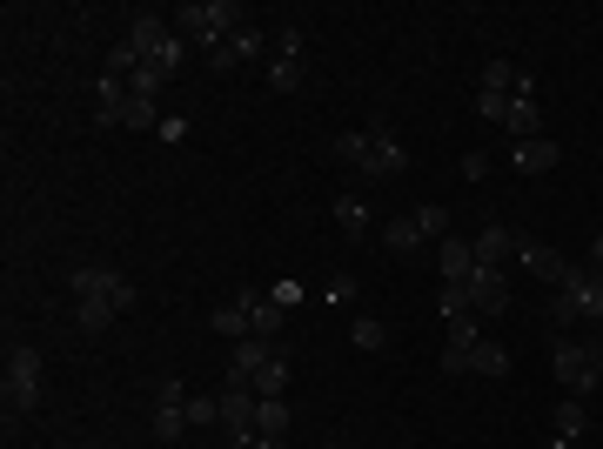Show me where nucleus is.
Wrapping results in <instances>:
<instances>
[{
  "label": "nucleus",
  "mask_w": 603,
  "mask_h": 449,
  "mask_svg": "<svg viewBox=\"0 0 603 449\" xmlns=\"http://www.w3.org/2000/svg\"><path fill=\"white\" fill-rule=\"evenodd\" d=\"M362 148H369V128H349V135H335V161H349V168L362 161Z\"/></svg>",
  "instance_id": "obj_34"
},
{
  "label": "nucleus",
  "mask_w": 603,
  "mask_h": 449,
  "mask_svg": "<svg viewBox=\"0 0 603 449\" xmlns=\"http://www.w3.org/2000/svg\"><path fill=\"white\" fill-rule=\"evenodd\" d=\"M148 61H155L161 74H181V61H188V41H181V34H168V41H161L155 54H148Z\"/></svg>",
  "instance_id": "obj_30"
},
{
  "label": "nucleus",
  "mask_w": 603,
  "mask_h": 449,
  "mask_svg": "<svg viewBox=\"0 0 603 449\" xmlns=\"http://www.w3.org/2000/svg\"><path fill=\"white\" fill-rule=\"evenodd\" d=\"M550 356H557V382L570 389V396H590V389H597V369H603L597 342H557Z\"/></svg>",
  "instance_id": "obj_2"
},
{
  "label": "nucleus",
  "mask_w": 603,
  "mask_h": 449,
  "mask_svg": "<svg viewBox=\"0 0 603 449\" xmlns=\"http://www.w3.org/2000/svg\"><path fill=\"white\" fill-rule=\"evenodd\" d=\"M416 228H423V242H429V235L443 242V235H449V215H443L436 202H423V208H416Z\"/></svg>",
  "instance_id": "obj_35"
},
{
  "label": "nucleus",
  "mask_w": 603,
  "mask_h": 449,
  "mask_svg": "<svg viewBox=\"0 0 603 449\" xmlns=\"http://www.w3.org/2000/svg\"><path fill=\"white\" fill-rule=\"evenodd\" d=\"M476 94H536V88H530V74H523V68H510V61H490Z\"/></svg>",
  "instance_id": "obj_17"
},
{
  "label": "nucleus",
  "mask_w": 603,
  "mask_h": 449,
  "mask_svg": "<svg viewBox=\"0 0 603 449\" xmlns=\"http://www.w3.org/2000/svg\"><path fill=\"white\" fill-rule=\"evenodd\" d=\"M436 315H443V329H456V322H469V289H456V282H443V289H436Z\"/></svg>",
  "instance_id": "obj_23"
},
{
  "label": "nucleus",
  "mask_w": 603,
  "mask_h": 449,
  "mask_svg": "<svg viewBox=\"0 0 603 449\" xmlns=\"http://www.w3.org/2000/svg\"><path fill=\"white\" fill-rule=\"evenodd\" d=\"M583 429H590V409H583V396H563V403H557V443H550V449L577 443Z\"/></svg>",
  "instance_id": "obj_19"
},
{
  "label": "nucleus",
  "mask_w": 603,
  "mask_h": 449,
  "mask_svg": "<svg viewBox=\"0 0 603 449\" xmlns=\"http://www.w3.org/2000/svg\"><path fill=\"white\" fill-rule=\"evenodd\" d=\"M557 161H563V148H557L550 135H536V141H516V168H523V175H550Z\"/></svg>",
  "instance_id": "obj_13"
},
{
  "label": "nucleus",
  "mask_w": 603,
  "mask_h": 449,
  "mask_svg": "<svg viewBox=\"0 0 603 449\" xmlns=\"http://www.w3.org/2000/svg\"><path fill=\"white\" fill-rule=\"evenodd\" d=\"M469 349H476V342H463V336L443 342V376H469Z\"/></svg>",
  "instance_id": "obj_33"
},
{
  "label": "nucleus",
  "mask_w": 603,
  "mask_h": 449,
  "mask_svg": "<svg viewBox=\"0 0 603 449\" xmlns=\"http://www.w3.org/2000/svg\"><path fill=\"white\" fill-rule=\"evenodd\" d=\"M302 81H309L302 61H289V54H275V61H268V88H275V94H295Z\"/></svg>",
  "instance_id": "obj_25"
},
{
  "label": "nucleus",
  "mask_w": 603,
  "mask_h": 449,
  "mask_svg": "<svg viewBox=\"0 0 603 449\" xmlns=\"http://www.w3.org/2000/svg\"><path fill=\"white\" fill-rule=\"evenodd\" d=\"M335 228L342 235H369V202L362 195H335Z\"/></svg>",
  "instance_id": "obj_24"
},
{
  "label": "nucleus",
  "mask_w": 603,
  "mask_h": 449,
  "mask_svg": "<svg viewBox=\"0 0 603 449\" xmlns=\"http://www.w3.org/2000/svg\"><path fill=\"white\" fill-rule=\"evenodd\" d=\"M255 54H262V34H255V27H235V34H228V41L208 54V61L228 74V68H242V61H255Z\"/></svg>",
  "instance_id": "obj_11"
},
{
  "label": "nucleus",
  "mask_w": 603,
  "mask_h": 449,
  "mask_svg": "<svg viewBox=\"0 0 603 449\" xmlns=\"http://www.w3.org/2000/svg\"><path fill=\"white\" fill-rule=\"evenodd\" d=\"M289 376H295L289 349H275V356H268L262 369H255V382H248V389H255V396H282V389H289Z\"/></svg>",
  "instance_id": "obj_15"
},
{
  "label": "nucleus",
  "mask_w": 603,
  "mask_h": 449,
  "mask_svg": "<svg viewBox=\"0 0 603 449\" xmlns=\"http://www.w3.org/2000/svg\"><path fill=\"white\" fill-rule=\"evenodd\" d=\"M155 436L161 443L188 436V389H181V382H161L155 389Z\"/></svg>",
  "instance_id": "obj_7"
},
{
  "label": "nucleus",
  "mask_w": 603,
  "mask_h": 449,
  "mask_svg": "<svg viewBox=\"0 0 603 449\" xmlns=\"http://www.w3.org/2000/svg\"><path fill=\"white\" fill-rule=\"evenodd\" d=\"M349 342H356V349H362V356H376V349H382V342H389V329H382V322H376V315H356V322H349Z\"/></svg>",
  "instance_id": "obj_27"
},
{
  "label": "nucleus",
  "mask_w": 603,
  "mask_h": 449,
  "mask_svg": "<svg viewBox=\"0 0 603 449\" xmlns=\"http://www.w3.org/2000/svg\"><path fill=\"white\" fill-rule=\"evenodd\" d=\"M550 322H557V329L603 322V275H597V269H570V282L550 295Z\"/></svg>",
  "instance_id": "obj_1"
},
{
  "label": "nucleus",
  "mask_w": 603,
  "mask_h": 449,
  "mask_svg": "<svg viewBox=\"0 0 603 449\" xmlns=\"http://www.w3.org/2000/svg\"><path fill=\"white\" fill-rule=\"evenodd\" d=\"M289 403H282V396H262V403H255V436H275V443H289Z\"/></svg>",
  "instance_id": "obj_16"
},
{
  "label": "nucleus",
  "mask_w": 603,
  "mask_h": 449,
  "mask_svg": "<svg viewBox=\"0 0 603 449\" xmlns=\"http://www.w3.org/2000/svg\"><path fill=\"white\" fill-rule=\"evenodd\" d=\"M168 34H175V27L161 21V14H148V7H141V14H134V27H128V47H141V54H155V47L168 41Z\"/></svg>",
  "instance_id": "obj_21"
},
{
  "label": "nucleus",
  "mask_w": 603,
  "mask_h": 449,
  "mask_svg": "<svg viewBox=\"0 0 603 449\" xmlns=\"http://www.w3.org/2000/svg\"><path fill=\"white\" fill-rule=\"evenodd\" d=\"M34 403H41V356L34 349H7V409L27 416Z\"/></svg>",
  "instance_id": "obj_5"
},
{
  "label": "nucleus",
  "mask_w": 603,
  "mask_h": 449,
  "mask_svg": "<svg viewBox=\"0 0 603 449\" xmlns=\"http://www.w3.org/2000/svg\"><path fill=\"white\" fill-rule=\"evenodd\" d=\"M329 449H356V443H329Z\"/></svg>",
  "instance_id": "obj_40"
},
{
  "label": "nucleus",
  "mask_w": 603,
  "mask_h": 449,
  "mask_svg": "<svg viewBox=\"0 0 603 449\" xmlns=\"http://www.w3.org/2000/svg\"><path fill=\"white\" fill-rule=\"evenodd\" d=\"M516 255H523V269H530L536 282H550V295H557L563 282H570V262H563L557 248H543V242H523V235H516Z\"/></svg>",
  "instance_id": "obj_8"
},
{
  "label": "nucleus",
  "mask_w": 603,
  "mask_h": 449,
  "mask_svg": "<svg viewBox=\"0 0 603 449\" xmlns=\"http://www.w3.org/2000/svg\"><path fill=\"white\" fill-rule=\"evenodd\" d=\"M590 269L603 275V228H597V242H590Z\"/></svg>",
  "instance_id": "obj_39"
},
{
  "label": "nucleus",
  "mask_w": 603,
  "mask_h": 449,
  "mask_svg": "<svg viewBox=\"0 0 603 449\" xmlns=\"http://www.w3.org/2000/svg\"><path fill=\"white\" fill-rule=\"evenodd\" d=\"M161 81H168V74H161L155 61H141V74H134V81H128V94H155Z\"/></svg>",
  "instance_id": "obj_37"
},
{
  "label": "nucleus",
  "mask_w": 603,
  "mask_h": 449,
  "mask_svg": "<svg viewBox=\"0 0 603 449\" xmlns=\"http://www.w3.org/2000/svg\"><path fill=\"white\" fill-rule=\"evenodd\" d=\"M469 376H510V349L476 336V349H469Z\"/></svg>",
  "instance_id": "obj_22"
},
{
  "label": "nucleus",
  "mask_w": 603,
  "mask_h": 449,
  "mask_svg": "<svg viewBox=\"0 0 603 449\" xmlns=\"http://www.w3.org/2000/svg\"><path fill=\"white\" fill-rule=\"evenodd\" d=\"M597 349H603V342H597Z\"/></svg>",
  "instance_id": "obj_42"
},
{
  "label": "nucleus",
  "mask_w": 603,
  "mask_h": 449,
  "mask_svg": "<svg viewBox=\"0 0 603 449\" xmlns=\"http://www.w3.org/2000/svg\"><path fill=\"white\" fill-rule=\"evenodd\" d=\"M356 275H329V282H322V302H329V309H349V302H356Z\"/></svg>",
  "instance_id": "obj_31"
},
{
  "label": "nucleus",
  "mask_w": 603,
  "mask_h": 449,
  "mask_svg": "<svg viewBox=\"0 0 603 449\" xmlns=\"http://www.w3.org/2000/svg\"><path fill=\"white\" fill-rule=\"evenodd\" d=\"M161 141H168V148H181V141H188V121H181V114H161V128H155Z\"/></svg>",
  "instance_id": "obj_38"
},
{
  "label": "nucleus",
  "mask_w": 603,
  "mask_h": 449,
  "mask_svg": "<svg viewBox=\"0 0 603 449\" xmlns=\"http://www.w3.org/2000/svg\"><path fill=\"white\" fill-rule=\"evenodd\" d=\"M114 315H121V309H114V302H81V309H74V322H81L88 336H101V329H108Z\"/></svg>",
  "instance_id": "obj_29"
},
{
  "label": "nucleus",
  "mask_w": 603,
  "mask_h": 449,
  "mask_svg": "<svg viewBox=\"0 0 603 449\" xmlns=\"http://www.w3.org/2000/svg\"><path fill=\"white\" fill-rule=\"evenodd\" d=\"M67 289H74V302H114L121 315L134 309L128 275H114V269H74V275H67Z\"/></svg>",
  "instance_id": "obj_3"
},
{
  "label": "nucleus",
  "mask_w": 603,
  "mask_h": 449,
  "mask_svg": "<svg viewBox=\"0 0 603 449\" xmlns=\"http://www.w3.org/2000/svg\"><path fill=\"white\" fill-rule=\"evenodd\" d=\"M121 108H128V81H108V74H101V94H94V121H101V128H121Z\"/></svg>",
  "instance_id": "obj_18"
},
{
  "label": "nucleus",
  "mask_w": 603,
  "mask_h": 449,
  "mask_svg": "<svg viewBox=\"0 0 603 449\" xmlns=\"http://www.w3.org/2000/svg\"><path fill=\"white\" fill-rule=\"evenodd\" d=\"M275 356V342H262V336H242L235 342V356H228V382H255V369Z\"/></svg>",
  "instance_id": "obj_10"
},
{
  "label": "nucleus",
  "mask_w": 603,
  "mask_h": 449,
  "mask_svg": "<svg viewBox=\"0 0 603 449\" xmlns=\"http://www.w3.org/2000/svg\"><path fill=\"white\" fill-rule=\"evenodd\" d=\"M382 235H389V248H396V255H416V248H423V228H416V215H402V222H389Z\"/></svg>",
  "instance_id": "obj_28"
},
{
  "label": "nucleus",
  "mask_w": 603,
  "mask_h": 449,
  "mask_svg": "<svg viewBox=\"0 0 603 449\" xmlns=\"http://www.w3.org/2000/svg\"><path fill=\"white\" fill-rule=\"evenodd\" d=\"M463 289H469V309L476 315H503L510 309V282H503V269H483V262H476Z\"/></svg>",
  "instance_id": "obj_6"
},
{
  "label": "nucleus",
  "mask_w": 603,
  "mask_h": 449,
  "mask_svg": "<svg viewBox=\"0 0 603 449\" xmlns=\"http://www.w3.org/2000/svg\"><path fill=\"white\" fill-rule=\"evenodd\" d=\"M402 168H409V148H402L389 128H369V148H362L356 175H362V181H396Z\"/></svg>",
  "instance_id": "obj_4"
},
{
  "label": "nucleus",
  "mask_w": 603,
  "mask_h": 449,
  "mask_svg": "<svg viewBox=\"0 0 603 449\" xmlns=\"http://www.w3.org/2000/svg\"><path fill=\"white\" fill-rule=\"evenodd\" d=\"M302 282H289V275H282V282H275V289H268V302H275V309H295V302H302Z\"/></svg>",
  "instance_id": "obj_36"
},
{
  "label": "nucleus",
  "mask_w": 603,
  "mask_h": 449,
  "mask_svg": "<svg viewBox=\"0 0 603 449\" xmlns=\"http://www.w3.org/2000/svg\"><path fill=\"white\" fill-rule=\"evenodd\" d=\"M436 269H443V282H456V289H463L469 269H476V248L456 242V235H443V248H436Z\"/></svg>",
  "instance_id": "obj_12"
},
{
  "label": "nucleus",
  "mask_w": 603,
  "mask_h": 449,
  "mask_svg": "<svg viewBox=\"0 0 603 449\" xmlns=\"http://www.w3.org/2000/svg\"><path fill=\"white\" fill-rule=\"evenodd\" d=\"M222 423V396H188V429Z\"/></svg>",
  "instance_id": "obj_32"
},
{
  "label": "nucleus",
  "mask_w": 603,
  "mask_h": 449,
  "mask_svg": "<svg viewBox=\"0 0 603 449\" xmlns=\"http://www.w3.org/2000/svg\"><path fill=\"white\" fill-rule=\"evenodd\" d=\"M597 389H603V369H597Z\"/></svg>",
  "instance_id": "obj_41"
},
{
  "label": "nucleus",
  "mask_w": 603,
  "mask_h": 449,
  "mask_svg": "<svg viewBox=\"0 0 603 449\" xmlns=\"http://www.w3.org/2000/svg\"><path fill=\"white\" fill-rule=\"evenodd\" d=\"M469 248H476V262H483V269H503V262H510V255H516V235H510V228H483V235H476V242H469Z\"/></svg>",
  "instance_id": "obj_14"
},
{
  "label": "nucleus",
  "mask_w": 603,
  "mask_h": 449,
  "mask_svg": "<svg viewBox=\"0 0 603 449\" xmlns=\"http://www.w3.org/2000/svg\"><path fill=\"white\" fill-rule=\"evenodd\" d=\"M208 322H215V336H228V342L255 336V329H248V302H242V295H228V302H222L215 315H208Z\"/></svg>",
  "instance_id": "obj_20"
},
{
  "label": "nucleus",
  "mask_w": 603,
  "mask_h": 449,
  "mask_svg": "<svg viewBox=\"0 0 603 449\" xmlns=\"http://www.w3.org/2000/svg\"><path fill=\"white\" fill-rule=\"evenodd\" d=\"M255 403H262V396H255L248 382H222V423L228 429H255Z\"/></svg>",
  "instance_id": "obj_9"
},
{
  "label": "nucleus",
  "mask_w": 603,
  "mask_h": 449,
  "mask_svg": "<svg viewBox=\"0 0 603 449\" xmlns=\"http://www.w3.org/2000/svg\"><path fill=\"white\" fill-rule=\"evenodd\" d=\"M121 128H148V135H155V128H161L155 94H128V108H121Z\"/></svg>",
  "instance_id": "obj_26"
}]
</instances>
